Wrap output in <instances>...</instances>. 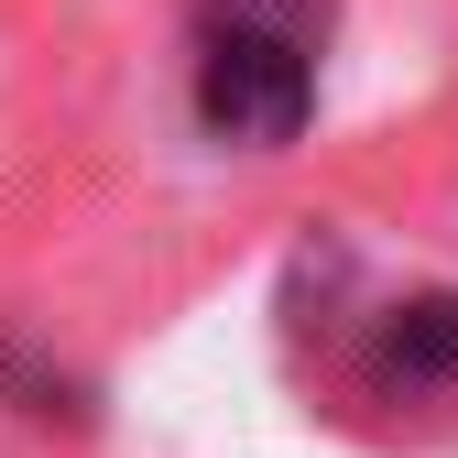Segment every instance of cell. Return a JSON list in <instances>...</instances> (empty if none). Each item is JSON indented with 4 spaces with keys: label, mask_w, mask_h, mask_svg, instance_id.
<instances>
[{
    "label": "cell",
    "mask_w": 458,
    "mask_h": 458,
    "mask_svg": "<svg viewBox=\"0 0 458 458\" xmlns=\"http://www.w3.org/2000/svg\"><path fill=\"white\" fill-rule=\"evenodd\" d=\"M382 382H404V393L458 382V295H415L382 317Z\"/></svg>",
    "instance_id": "7a4b0ae2"
},
{
    "label": "cell",
    "mask_w": 458,
    "mask_h": 458,
    "mask_svg": "<svg viewBox=\"0 0 458 458\" xmlns=\"http://www.w3.org/2000/svg\"><path fill=\"white\" fill-rule=\"evenodd\" d=\"M317 109V77H306V44L273 33V22H218L208 55H197V121L241 153H273L295 142Z\"/></svg>",
    "instance_id": "6da1fadb"
}]
</instances>
